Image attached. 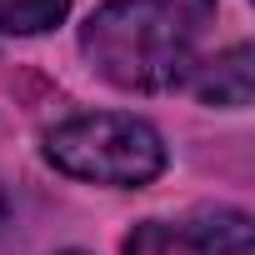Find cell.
Wrapping results in <instances>:
<instances>
[{
  "label": "cell",
  "instance_id": "cell-7",
  "mask_svg": "<svg viewBox=\"0 0 255 255\" xmlns=\"http://www.w3.org/2000/svg\"><path fill=\"white\" fill-rule=\"evenodd\" d=\"M65 255H80V250H65Z\"/></svg>",
  "mask_w": 255,
  "mask_h": 255
},
{
  "label": "cell",
  "instance_id": "cell-4",
  "mask_svg": "<svg viewBox=\"0 0 255 255\" xmlns=\"http://www.w3.org/2000/svg\"><path fill=\"white\" fill-rule=\"evenodd\" d=\"M190 240L205 250V255H250V240H255V225L245 210H230V205H215V210H195V220L185 225Z\"/></svg>",
  "mask_w": 255,
  "mask_h": 255
},
{
  "label": "cell",
  "instance_id": "cell-3",
  "mask_svg": "<svg viewBox=\"0 0 255 255\" xmlns=\"http://www.w3.org/2000/svg\"><path fill=\"white\" fill-rule=\"evenodd\" d=\"M190 85L205 105H225V110L250 105V95H255V50L235 45V50H225L215 60H200L190 70Z\"/></svg>",
  "mask_w": 255,
  "mask_h": 255
},
{
  "label": "cell",
  "instance_id": "cell-1",
  "mask_svg": "<svg viewBox=\"0 0 255 255\" xmlns=\"http://www.w3.org/2000/svg\"><path fill=\"white\" fill-rule=\"evenodd\" d=\"M215 0H105L80 25L85 60L120 90H175L200 65V35Z\"/></svg>",
  "mask_w": 255,
  "mask_h": 255
},
{
  "label": "cell",
  "instance_id": "cell-5",
  "mask_svg": "<svg viewBox=\"0 0 255 255\" xmlns=\"http://www.w3.org/2000/svg\"><path fill=\"white\" fill-rule=\"evenodd\" d=\"M70 0H0V30L5 35H40L60 25Z\"/></svg>",
  "mask_w": 255,
  "mask_h": 255
},
{
  "label": "cell",
  "instance_id": "cell-2",
  "mask_svg": "<svg viewBox=\"0 0 255 255\" xmlns=\"http://www.w3.org/2000/svg\"><path fill=\"white\" fill-rule=\"evenodd\" d=\"M45 160L90 185L135 190L165 170V140L140 115L95 110V115H75V120L55 125L45 135Z\"/></svg>",
  "mask_w": 255,
  "mask_h": 255
},
{
  "label": "cell",
  "instance_id": "cell-6",
  "mask_svg": "<svg viewBox=\"0 0 255 255\" xmlns=\"http://www.w3.org/2000/svg\"><path fill=\"white\" fill-rule=\"evenodd\" d=\"M125 255H205V250L190 240V230L165 225V220H145V225L130 230V240H125Z\"/></svg>",
  "mask_w": 255,
  "mask_h": 255
}]
</instances>
